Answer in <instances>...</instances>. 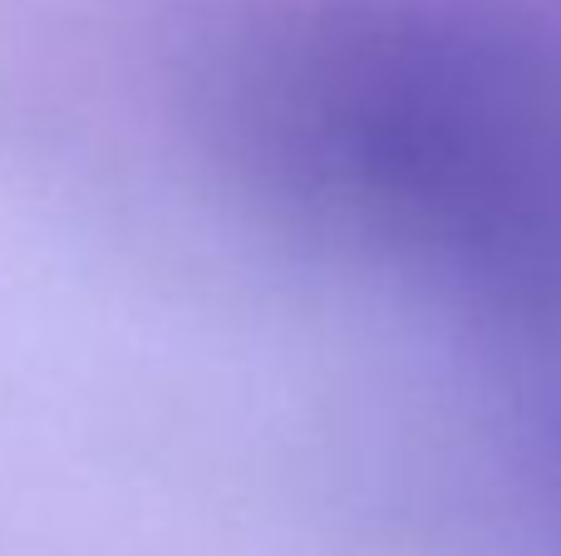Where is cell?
<instances>
[{"mask_svg": "<svg viewBox=\"0 0 561 556\" xmlns=\"http://www.w3.org/2000/svg\"><path fill=\"white\" fill-rule=\"evenodd\" d=\"M222 108L325 222L533 296L561 286V89L517 45L409 10H290L232 59Z\"/></svg>", "mask_w": 561, "mask_h": 556, "instance_id": "obj_1", "label": "cell"}]
</instances>
